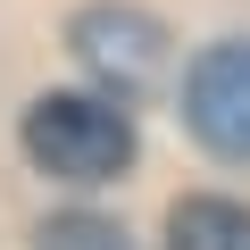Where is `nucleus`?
Listing matches in <instances>:
<instances>
[{"mask_svg": "<svg viewBox=\"0 0 250 250\" xmlns=\"http://www.w3.org/2000/svg\"><path fill=\"white\" fill-rule=\"evenodd\" d=\"M25 159L50 184H117L134 167V108L108 100V92H42L25 108Z\"/></svg>", "mask_w": 250, "mask_h": 250, "instance_id": "f257e3e1", "label": "nucleus"}, {"mask_svg": "<svg viewBox=\"0 0 250 250\" xmlns=\"http://www.w3.org/2000/svg\"><path fill=\"white\" fill-rule=\"evenodd\" d=\"M67 50H75V67H83L108 100H142V92L167 75V25H159L150 9H125V0L75 9Z\"/></svg>", "mask_w": 250, "mask_h": 250, "instance_id": "f03ea898", "label": "nucleus"}, {"mask_svg": "<svg viewBox=\"0 0 250 250\" xmlns=\"http://www.w3.org/2000/svg\"><path fill=\"white\" fill-rule=\"evenodd\" d=\"M184 125L233 167H250V42H208L184 67Z\"/></svg>", "mask_w": 250, "mask_h": 250, "instance_id": "7ed1b4c3", "label": "nucleus"}, {"mask_svg": "<svg viewBox=\"0 0 250 250\" xmlns=\"http://www.w3.org/2000/svg\"><path fill=\"white\" fill-rule=\"evenodd\" d=\"M167 250H250V208L225 192H192L167 208Z\"/></svg>", "mask_w": 250, "mask_h": 250, "instance_id": "20e7f679", "label": "nucleus"}, {"mask_svg": "<svg viewBox=\"0 0 250 250\" xmlns=\"http://www.w3.org/2000/svg\"><path fill=\"white\" fill-rule=\"evenodd\" d=\"M34 250H134V242H125V225H117V217L67 208V217H50V225L34 233Z\"/></svg>", "mask_w": 250, "mask_h": 250, "instance_id": "39448f33", "label": "nucleus"}]
</instances>
